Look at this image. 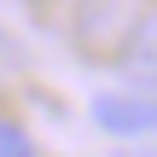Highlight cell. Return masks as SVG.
Wrapping results in <instances>:
<instances>
[{"label":"cell","instance_id":"cell-1","mask_svg":"<svg viewBox=\"0 0 157 157\" xmlns=\"http://www.w3.org/2000/svg\"><path fill=\"white\" fill-rule=\"evenodd\" d=\"M93 122L117 140H146V134H157V93H99Z\"/></svg>","mask_w":157,"mask_h":157},{"label":"cell","instance_id":"cell-2","mask_svg":"<svg viewBox=\"0 0 157 157\" xmlns=\"http://www.w3.org/2000/svg\"><path fill=\"white\" fill-rule=\"evenodd\" d=\"M117 64H122V76L146 93L157 87V6L140 12V23L128 29V41H122V52H117Z\"/></svg>","mask_w":157,"mask_h":157},{"label":"cell","instance_id":"cell-3","mask_svg":"<svg viewBox=\"0 0 157 157\" xmlns=\"http://www.w3.org/2000/svg\"><path fill=\"white\" fill-rule=\"evenodd\" d=\"M134 23H140V12H128V6H82L76 12V35L87 47H117L122 52V41H128Z\"/></svg>","mask_w":157,"mask_h":157},{"label":"cell","instance_id":"cell-4","mask_svg":"<svg viewBox=\"0 0 157 157\" xmlns=\"http://www.w3.org/2000/svg\"><path fill=\"white\" fill-rule=\"evenodd\" d=\"M0 157H35L29 134H23L17 122H6V117H0Z\"/></svg>","mask_w":157,"mask_h":157},{"label":"cell","instance_id":"cell-5","mask_svg":"<svg viewBox=\"0 0 157 157\" xmlns=\"http://www.w3.org/2000/svg\"><path fill=\"white\" fill-rule=\"evenodd\" d=\"M6 58H12V52H6V41H0V64H6Z\"/></svg>","mask_w":157,"mask_h":157}]
</instances>
